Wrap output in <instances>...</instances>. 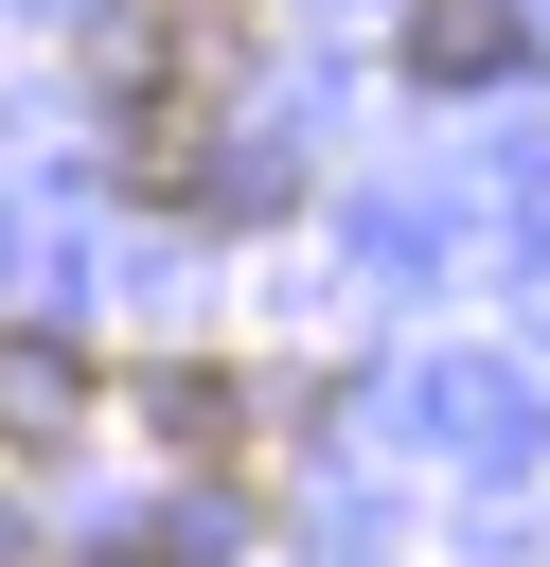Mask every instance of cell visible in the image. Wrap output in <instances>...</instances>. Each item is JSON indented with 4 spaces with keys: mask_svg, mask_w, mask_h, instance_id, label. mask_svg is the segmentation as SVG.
<instances>
[{
    "mask_svg": "<svg viewBox=\"0 0 550 567\" xmlns=\"http://www.w3.org/2000/svg\"><path fill=\"white\" fill-rule=\"evenodd\" d=\"M248 71V0H142L106 35V89H124V177L142 195H195V142Z\"/></svg>",
    "mask_w": 550,
    "mask_h": 567,
    "instance_id": "6da1fadb",
    "label": "cell"
},
{
    "mask_svg": "<svg viewBox=\"0 0 550 567\" xmlns=\"http://www.w3.org/2000/svg\"><path fill=\"white\" fill-rule=\"evenodd\" d=\"M515 53H532L515 0H426V18H408V89H497Z\"/></svg>",
    "mask_w": 550,
    "mask_h": 567,
    "instance_id": "7a4b0ae2",
    "label": "cell"
}]
</instances>
